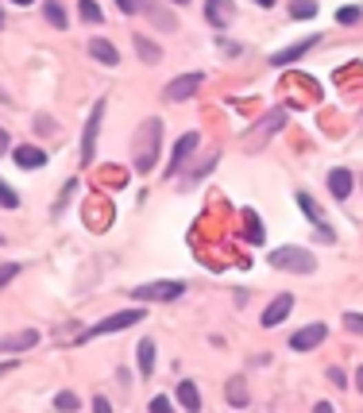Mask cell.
I'll list each match as a JSON object with an SVG mask.
<instances>
[{"mask_svg": "<svg viewBox=\"0 0 363 413\" xmlns=\"http://www.w3.org/2000/svg\"><path fill=\"white\" fill-rule=\"evenodd\" d=\"M174 4H189V0H174Z\"/></svg>", "mask_w": 363, "mask_h": 413, "instance_id": "cell-40", "label": "cell"}, {"mask_svg": "<svg viewBox=\"0 0 363 413\" xmlns=\"http://www.w3.org/2000/svg\"><path fill=\"white\" fill-rule=\"evenodd\" d=\"M271 266H278V271H298V275H313L317 259L305 247H278V251H271Z\"/></svg>", "mask_w": 363, "mask_h": 413, "instance_id": "cell-3", "label": "cell"}, {"mask_svg": "<svg viewBox=\"0 0 363 413\" xmlns=\"http://www.w3.org/2000/svg\"><path fill=\"white\" fill-rule=\"evenodd\" d=\"M101 120H105V100L93 105L89 112V124H85V136H81V167L93 162V147H97V131H101Z\"/></svg>", "mask_w": 363, "mask_h": 413, "instance_id": "cell-5", "label": "cell"}, {"mask_svg": "<svg viewBox=\"0 0 363 413\" xmlns=\"http://www.w3.org/2000/svg\"><path fill=\"white\" fill-rule=\"evenodd\" d=\"M16 371V359H12V363H0V379H4V374H12Z\"/></svg>", "mask_w": 363, "mask_h": 413, "instance_id": "cell-35", "label": "cell"}, {"mask_svg": "<svg viewBox=\"0 0 363 413\" xmlns=\"http://www.w3.org/2000/svg\"><path fill=\"white\" fill-rule=\"evenodd\" d=\"M78 12H81V20H85V23H101V20H105V12H101L97 0H81Z\"/></svg>", "mask_w": 363, "mask_h": 413, "instance_id": "cell-23", "label": "cell"}, {"mask_svg": "<svg viewBox=\"0 0 363 413\" xmlns=\"http://www.w3.org/2000/svg\"><path fill=\"white\" fill-rule=\"evenodd\" d=\"M151 371H155V340H143L139 344V374L151 379Z\"/></svg>", "mask_w": 363, "mask_h": 413, "instance_id": "cell-18", "label": "cell"}, {"mask_svg": "<svg viewBox=\"0 0 363 413\" xmlns=\"http://www.w3.org/2000/svg\"><path fill=\"white\" fill-rule=\"evenodd\" d=\"M0 28H4V16H0Z\"/></svg>", "mask_w": 363, "mask_h": 413, "instance_id": "cell-41", "label": "cell"}, {"mask_svg": "<svg viewBox=\"0 0 363 413\" xmlns=\"http://www.w3.org/2000/svg\"><path fill=\"white\" fill-rule=\"evenodd\" d=\"M89 54H93L97 62H105V66H116V62H120L116 47H112V43H105V39H89Z\"/></svg>", "mask_w": 363, "mask_h": 413, "instance_id": "cell-15", "label": "cell"}, {"mask_svg": "<svg viewBox=\"0 0 363 413\" xmlns=\"http://www.w3.org/2000/svg\"><path fill=\"white\" fill-rule=\"evenodd\" d=\"M4 147H8V131L0 128V151H4Z\"/></svg>", "mask_w": 363, "mask_h": 413, "instance_id": "cell-37", "label": "cell"}, {"mask_svg": "<svg viewBox=\"0 0 363 413\" xmlns=\"http://www.w3.org/2000/svg\"><path fill=\"white\" fill-rule=\"evenodd\" d=\"M35 344H39L35 328H23L16 336H0V352H23V348H35Z\"/></svg>", "mask_w": 363, "mask_h": 413, "instance_id": "cell-11", "label": "cell"}, {"mask_svg": "<svg viewBox=\"0 0 363 413\" xmlns=\"http://www.w3.org/2000/svg\"><path fill=\"white\" fill-rule=\"evenodd\" d=\"M12 4H35V0H12Z\"/></svg>", "mask_w": 363, "mask_h": 413, "instance_id": "cell-39", "label": "cell"}, {"mask_svg": "<svg viewBox=\"0 0 363 413\" xmlns=\"http://www.w3.org/2000/svg\"><path fill=\"white\" fill-rule=\"evenodd\" d=\"M139 321H147V313H143V301H139L136 309H124V313H112V317H105V321H97L93 328H85V332L78 336V344H85V340H97V336H108V332H124V328L139 325Z\"/></svg>", "mask_w": 363, "mask_h": 413, "instance_id": "cell-1", "label": "cell"}, {"mask_svg": "<svg viewBox=\"0 0 363 413\" xmlns=\"http://www.w3.org/2000/svg\"><path fill=\"white\" fill-rule=\"evenodd\" d=\"M158 131H163V124H158L155 116H151L147 124H143V131H139V151H136V170H139V174H151V170H155Z\"/></svg>", "mask_w": 363, "mask_h": 413, "instance_id": "cell-2", "label": "cell"}, {"mask_svg": "<svg viewBox=\"0 0 363 413\" xmlns=\"http://www.w3.org/2000/svg\"><path fill=\"white\" fill-rule=\"evenodd\" d=\"M282 124H286V112H282V109H275L271 116H263V120L256 124V131H251L256 139H251V143H267V139H271V131H278Z\"/></svg>", "mask_w": 363, "mask_h": 413, "instance_id": "cell-12", "label": "cell"}, {"mask_svg": "<svg viewBox=\"0 0 363 413\" xmlns=\"http://www.w3.org/2000/svg\"><path fill=\"white\" fill-rule=\"evenodd\" d=\"M178 402L186 405L189 413H197L201 410V390H197L194 383H178Z\"/></svg>", "mask_w": 363, "mask_h": 413, "instance_id": "cell-17", "label": "cell"}, {"mask_svg": "<svg viewBox=\"0 0 363 413\" xmlns=\"http://www.w3.org/2000/svg\"><path fill=\"white\" fill-rule=\"evenodd\" d=\"M244 224H247V240H251V244H263V236H267V232H263V220H259L251 209L244 213Z\"/></svg>", "mask_w": 363, "mask_h": 413, "instance_id": "cell-21", "label": "cell"}, {"mask_svg": "<svg viewBox=\"0 0 363 413\" xmlns=\"http://www.w3.org/2000/svg\"><path fill=\"white\" fill-rule=\"evenodd\" d=\"M259 8H275V0H256Z\"/></svg>", "mask_w": 363, "mask_h": 413, "instance_id": "cell-38", "label": "cell"}, {"mask_svg": "<svg viewBox=\"0 0 363 413\" xmlns=\"http://www.w3.org/2000/svg\"><path fill=\"white\" fill-rule=\"evenodd\" d=\"M12 158H16V167H23V170H39V167H47V151H43V147H31V143L16 147V151H12Z\"/></svg>", "mask_w": 363, "mask_h": 413, "instance_id": "cell-9", "label": "cell"}, {"mask_svg": "<svg viewBox=\"0 0 363 413\" xmlns=\"http://www.w3.org/2000/svg\"><path fill=\"white\" fill-rule=\"evenodd\" d=\"M360 16H363V8H352V4H344V8L336 12V23H344V28H348V23H360Z\"/></svg>", "mask_w": 363, "mask_h": 413, "instance_id": "cell-25", "label": "cell"}, {"mask_svg": "<svg viewBox=\"0 0 363 413\" xmlns=\"http://www.w3.org/2000/svg\"><path fill=\"white\" fill-rule=\"evenodd\" d=\"M313 43H321V39H317V35H313V39H302L298 47H290V50H278V54H275L271 62H275V66H286V62H298V59L305 54V50L313 47Z\"/></svg>", "mask_w": 363, "mask_h": 413, "instance_id": "cell-16", "label": "cell"}, {"mask_svg": "<svg viewBox=\"0 0 363 413\" xmlns=\"http://www.w3.org/2000/svg\"><path fill=\"white\" fill-rule=\"evenodd\" d=\"M93 410H97V413H108L112 405H108V398H105V394H97V398H93Z\"/></svg>", "mask_w": 363, "mask_h": 413, "instance_id": "cell-33", "label": "cell"}, {"mask_svg": "<svg viewBox=\"0 0 363 413\" xmlns=\"http://www.w3.org/2000/svg\"><path fill=\"white\" fill-rule=\"evenodd\" d=\"M151 410H155V413H170V398H167V394L151 398Z\"/></svg>", "mask_w": 363, "mask_h": 413, "instance_id": "cell-32", "label": "cell"}, {"mask_svg": "<svg viewBox=\"0 0 363 413\" xmlns=\"http://www.w3.org/2000/svg\"><path fill=\"white\" fill-rule=\"evenodd\" d=\"M236 4L232 0H205V20L213 23V28H225L228 20H232Z\"/></svg>", "mask_w": 363, "mask_h": 413, "instance_id": "cell-10", "label": "cell"}, {"mask_svg": "<svg viewBox=\"0 0 363 413\" xmlns=\"http://www.w3.org/2000/svg\"><path fill=\"white\" fill-rule=\"evenodd\" d=\"M344 328L363 336V313H344Z\"/></svg>", "mask_w": 363, "mask_h": 413, "instance_id": "cell-29", "label": "cell"}, {"mask_svg": "<svg viewBox=\"0 0 363 413\" xmlns=\"http://www.w3.org/2000/svg\"><path fill=\"white\" fill-rule=\"evenodd\" d=\"M16 275H20V263H0V286H8Z\"/></svg>", "mask_w": 363, "mask_h": 413, "instance_id": "cell-30", "label": "cell"}, {"mask_svg": "<svg viewBox=\"0 0 363 413\" xmlns=\"http://www.w3.org/2000/svg\"><path fill=\"white\" fill-rule=\"evenodd\" d=\"M136 301H174V297L186 294V282H178V278H170V282H147V286H136V290H128Z\"/></svg>", "mask_w": 363, "mask_h": 413, "instance_id": "cell-4", "label": "cell"}, {"mask_svg": "<svg viewBox=\"0 0 363 413\" xmlns=\"http://www.w3.org/2000/svg\"><path fill=\"white\" fill-rule=\"evenodd\" d=\"M290 309H294V294H278L275 301L263 309V328H275L282 325L286 317H290Z\"/></svg>", "mask_w": 363, "mask_h": 413, "instance_id": "cell-7", "label": "cell"}, {"mask_svg": "<svg viewBox=\"0 0 363 413\" xmlns=\"http://www.w3.org/2000/svg\"><path fill=\"white\" fill-rule=\"evenodd\" d=\"M329 383H333V386H340V390H344V386H348V374H344L340 367H329Z\"/></svg>", "mask_w": 363, "mask_h": 413, "instance_id": "cell-31", "label": "cell"}, {"mask_svg": "<svg viewBox=\"0 0 363 413\" xmlns=\"http://www.w3.org/2000/svg\"><path fill=\"white\" fill-rule=\"evenodd\" d=\"M194 147H197V136H194V131H189V136H182V139H178V143H174V151H170L167 174H178V167L186 162V155H189V151H194Z\"/></svg>", "mask_w": 363, "mask_h": 413, "instance_id": "cell-13", "label": "cell"}, {"mask_svg": "<svg viewBox=\"0 0 363 413\" xmlns=\"http://www.w3.org/2000/svg\"><path fill=\"white\" fill-rule=\"evenodd\" d=\"M352 186H355V178H352V170H344V167H336L333 174H329V189H333V197H352Z\"/></svg>", "mask_w": 363, "mask_h": 413, "instance_id": "cell-14", "label": "cell"}, {"mask_svg": "<svg viewBox=\"0 0 363 413\" xmlns=\"http://www.w3.org/2000/svg\"><path fill=\"white\" fill-rule=\"evenodd\" d=\"M54 405H59V410H78V394H74V390H62L59 394V398H54Z\"/></svg>", "mask_w": 363, "mask_h": 413, "instance_id": "cell-27", "label": "cell"}, {"mask_svg": "<svg viewBox=\"0 0 363 413\" xmlns=\"http://www.w3.org/2000/svg\"><path fill=\"white\" fill-rule=\"evenodd\" d=\"M290 16H294V20H313L317 4L313 0H290Z\"/></svg>", "mask_w": 363, "mask_h": 413, "instance_id": "cell-22", "label": "cell"}, {"mask_svg": "<svg viewBox=\"0 0 363 413\" xmlns=\"http://www.w3.org/2000/svg\"><path fill=\"white\" fill-rule=\"evenodd\" d=\"M225 398L232 405H247V383H244V379H232V383L225 386Z\"/></svg>", "mask_w": 363, "mask_h": 413, "instance_id": "cell-20", "label": "cell"}, {"mask_svg": "<svg viewBox=\"0 0 363 413\" xmlns=\"http://www.w3.org/2000/svg\"><path fill=\"white\" fill-rule=\"evenodd\" d=\"M329 336V328L324 325H309V328H298L294 336H290V352H309V348H317Z\"/></svg>", "mask_w": 363, "mask_h": 413, "instance_id": "cell-8", "label": "cell"}, {"mask_svg": "<svg viewBox=\"0 0 363 413\" xmlns=\"http://www.w3.org/2000/svg\"><path fill=\"white\" fill-rule=\"evenodd\" d=\"M0 209H20V193L0 182Z\"/></svg>", "mask_w": 363, "mask_h": 413, "instance_id": "cell-24", "label": "cell"}, {"mask_svg": "<svg viewBox=\"0 0 363 413\" xmlns=\"http://www.w3.org/2000/svg\"><path fill=\"white\" fill-rule=\"evenodd\" d=\"M116 4L128 12V16H136V12H139V0H116Z\"/></svg>", "mask_w": 363, "mask_h": 413, "instance_id": "cell-34", "label": "cell"}, {"mask_svg": "<svg viewBox=\"0 0 363 413\" xmlns=\"http://www.w3.org/2000/svg\"><path fill=\"white\" fill-rule=\"evenodd\" d=\"M201 74H178L174 81L167 85V100H186V97H194L197 89H201Z\"/></svg>", "mask_w": 363, "mask_h": 413, "instance_id": "cell-6", "label": "cell"}, {"mask_svg": "<svg viewBox=\"0 0 363 413\" xmlns=\"http://www.w3.org/2000/svg\"><path fill=\"white\" fill-rule=\"evenodd\" d=\"M298 205L305 209V217L313 220V224H321V213H317V205H313V201H309V197H305V193H298Z\"/></svg>", "mask_w": 363, "mask_h": 413, "instance_id": "cell-28", "label": "cell"}, {"mask_svg": "<svg viewBox=\"0 0 363 413\" xmlns=\"http://www.w3.org/2000/svg\"><path fill=\"white\" fill-rule=\"evenodd\" d=\"M136 50L143 54V62H158V47L151 39H136Z\"/></svg>", "mask_w": 363, "mask_h": 413, "instance_id": "cell-26", "label": "cell"}, {"mask_svg": "<svg viewBox=\"0 0 363 413\" xmlns=\"http://www.w3.org/2000/svg\"><path fill=\"white\" fill-rule=\"evenodd\" d=\"M355 390L363 394V367H360V371H355Z\"/></svg>", "mask_w": 363, "mask_h": 413, "instance_id": "cell-36", "label": "cell"}, {"mask_svg": "<svg viewBox=\"0 0 363 413\" xmlns=\"http://www.w3.org/2000/svg\"><path fill=\"white\" fill-rule=\"evenodd\" d=\"M43 12H47V23H50V28H66V12H62V4H59V0H43Z\"/></svg>", "mask_w": 363, "mask_h": 413, "instance_id": "cell-19", "label": "cell"}]
</instances>
